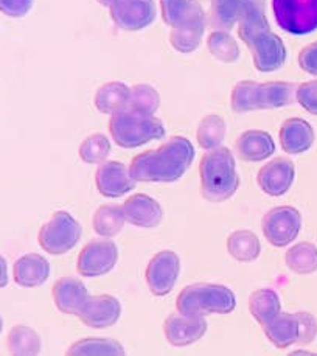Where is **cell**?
Returning a JSON list of instances; mask_svg holds the SVG:
<instances>
[{
  "mask_svg": "<svg viewBox=\"0 0 317 356\" xmlns=\"http://www.w3.org/2000/svg\"><path fill=\"white\" fill-rule=\"evenodd\" d=\"M195 159V148L187 137H171L156 149L132 157L131 176L137 182H176Z\"/></svg>",
  "mask_w": 317,
  "mask_h": 356,
  "instance_id": "6da1fadb",
  "label": "cell"
},
{
  "mask_svg": "<svg viewBox=\"0 0 317 356\" xmlns=\"http://www.w3.org/2000/svg\"><path fill=\"white\" fill-rule=\"evenodd\" d=\"M201 193L210 202H224L232 197L240 187L236 162L232 151L218 147L207 151L200 163Z\"/></svg>",
  "mask_w": 317,
  "mask_h": 356,
  "instance_id": "7a4b0ae2",
  "label": "cell"
},
{
  "mask_svg": "<svg viewBox=\"0 0 317 356\" xmlns=\"http://www.w3.org/2000/svg\"><path fill=\"white\" fill-rule=\"evenodd\" d=\"M295 90L297 86L286 81L257 83L243 80L234 86L230 106L236 114L283 108L295 102Z\"/></svg>",
  "mask_w": 317,
  "mask_h": 356,
  "instance_id": "3957f363",
  "label": "cell"
},
{
  "mask_svg": "<svg viewBox=\"0 0 317 356\" xmlns=\"http://www.w3.org/2000/svg\"><path fill=\"white\" fill-rule=\"evenodd\" d=\"M109 133L118 147L131 149L162 138L165 136V127L162 120L154 115L124 108L112 114Z\"/></svg>",
  "mask_w": 317,
  "mask_h": 356,
  "instance_id": "277c9868",
  "label": "cell"
},
{
  "mask_svg": "<svg viewBox=\"0 0 317 356\" xmlns=\"http://www.w3.org/2000/svg\"><path fill=\"white\" fill-rule=\"evenodd\" d=\"M235 305L232 289L213 283H193L185 286L176 299L177 312L190 316L229 314L234 312Z\"/></svg>",
  "mask_w": 317,
  "mask_h": 356,
  "instance_id": "5b68a950",
  "label": "cell"
},
{
  "mask_svg": "<svg viewBox=\"0 0 317 356\" xmlns=\"http://www.w3.org/2000/svg\"><path fill=\"white\" fill-rule=\"evenodd\" d=\"M81 238V224L65 210H58L44 224L38 234V241L50 255H63L74 249Z\"/></svg>",
  "mask_w": 317,
  "mask_h": 356,
  "instance_id": "8992f818",
  "label": "cell"
},
{
  "mask_svg": "<svg viewBox=\"0 0 317 356\" xmlns=\"http://www.w3.org/2000/svg\"><path fill=\"white\" fill-rule=\"evenodd\" d=\"M277 25L293 36L317 30V0H273Z\"/></svg>",
  "mask_w": 317,
  "mask_h": 356,
  "instance_id": "52a82bcc",
  "label": "cell"
},
{
  "mask_svg": "<svg viewBox=\"0 0 317 356\" xmlns=\"http://www.w3.org/2000/svg\"><path fill=\"white\" fill-rule=\"evenodd\" d=\"M261 229L270 245L285 248L299 236L302 215L299 210L291 206L274 207L263 216Z\"/></svg>",
  "mask_w": 317,
  "mask_h": 356,
  "instance_id": "ba28073f",
  "label": "cell"
},
{
  "mask_svg": "<svg viewBox=\"0 0 317 356\" xmlns=\"http://www.w3.org/2000/svg\"><path fill=\"white\" fill-rule=\"evenodd\" d=\"M181 273V260L173 250H161L149 260L145 280L154 296H168L174 289Z\"/></svg>",
  "mask_w": 317,
  "mask_h": 356,
  "instance_id": "9c48e42d",
  "label": "cell"
},
{
  "mask_svg": "<svg viewBox=\"0 0 317 356\" xmlns=\"http://www.w3.org/2000/svg\"><path fill=\"white\" fill-rule=\"evenodd\" d=\"M118 260V249L111 240H94L86 245L76 260V271L83 277H100L111 273Z\"/></svg>",
  "mask_w": 317,
  "mask_h": 356,
  "instance_id": "30bf717a",
  "label": "cell"
},
{
  "mask_svg": "<svg viewBox=\"0 0 317 356\" xmlns=\"http://www.w3.org/2000/svg\"><path fill=\"white\" fill-rule=\"evenodd\" d=\"M109 15L118 29L140 31L154 22L156 5L153 0H115Z\"/></svg>",
  "mask_w": 317,
  "mask_h": 356,
  "instance_id": "8fae6325",
  "label": "cell"
},
{
  "mask_svg": "<svg viewBox=\"0 0 317 356\" xmlns=\"http://www.w3.org/2000/svg\"><path fill=\"white\" fill-rule=\"evenodd\" d=\"M136 179L131 176L127 165L118 161L103 162L95 171V186L98 193L111 200L122 197L136 187Z\"/></svg>",
  "mask_w": 317,
  "mask_h": 356,
  "instance_id": "7c38bea8",
  "label": "cell"
},
{
  "mask_svg": "<svg viewBox=\"0 0 317 356\" xmlns=\"http://www.w3.org/2000/svg\"><path fill=\"white\" fill-rule=\"evenodd\" d=\"M252 54L254 65L259 72L269 74L279 70L286 61V49L282 39L273 30L261 33L247 44Z\"/></svg>",
  "mask_w": 317,
  "mask_h": 356,
  "instance_id": "4fadbf2b",
  "label": "cell"
},
{
  "mask_svg": "<svg viewBox=\"0 0 317 356\" xmlns=\"http://www.w3.org/2000/svg\"><path fill=\"white\" fill-rule=\"evenodd\" d=\"M207 332V322L204 316H190L184 313L170 314L163 322L165 338L174 347L195 344Z\"/></svg>",
  "mask_w": 317,
  "mask_h": 356,
  "instance_id": "5bb4252c",
  "label": "cell"
},
{
  "mask_svg": "<svg viewBox=\"0 0 317 356\" xmlns=\"http://www.w3.org/2000/svg\"><path fill=\"white\" fill-rule=\"evenodd\" d=\"M295 167L286 157H275L260 168L257 175V184L269 196H283L293 187Z\"/></svg>",
  "mask_w": 317,
  "mask_h": 356,
  "instance_id": "9a60e30c",
  "label": "cell"
},
{
  "mask_svg": "<svg viewBox=\"0 0 317 356\" xmlns=\"http://www.w3.org/2000/svg\"><path fill=\"white\" fill-rule=\"evenodd\" d=\"M122 314V305L109 294L90 296L78 313L79 321L90 328H108L117 324Z\"/></svg>",
  "mask_w": 317,
  "mask_h": 356,
  "instance_id": "2e32d148",
  "label": "cell"
},
{
  "mask_svg": "<svg viewBox=\"0 0 317 356\" xmlns=\"http://www.w3.org/2000/svg\"><path fill=\"white\" fill-rule=\"evenodd\" d=\"M124 220L136 227L153 229L157 227L163 220V210L154 197L145 193L129 196L122 204Z\"/></svg>",
  "mask_w": 317,
  "mask_h": 356,
  "instance_id": "e0dca14e",
  "label": "cell"
},
{
  "mask_svg": "<svg viewBox=\"0 0 317 356\" xmlns=\"http://www.w3.org/2000/svg\"><path fill=\"white\" fill-rule=\"evenodd\" d=\"M53 302L64 314L78 316L90 296L84 283L76 277H61L51 289Z\"/></svg>",
  "mask_w": 317,
  "mask_h": 356,
  "instance_id": "ac0fdd59",
  "label": "cell"
},
{
  "mask_svg": "<svg viewBox=\"0 0 317 356\" xmlns=\"http://www.w3.org/2000/svg\"><path fill=\"white\" fill-rule=\"evenodd\" d=\"M282 149L288 154H302L313 147L316 134L311 124L299 117L288 118L280 128Z\"/></svg>",
  "mask_w": 317,
  "mask_h": 356,
  "instance_id": "d6986e66",
  "label": "cell"
},
{
  "mask_svg": "<svg viewBox=\"0 0 317 356\" xmlns=\"http://www.w3.org/2000/svg\"><path fill=\"white\" fill-rule=\"evenodd\" d=\"M235 149L244 162H261L275 153V142L266 131L249 129L236 138Z\"/></svg>",
  "mask_w": 317,
  "mask_h": 356,
  "instance_id": "ffe728a7",
  "label": "cell"
},
{
  "mask_svg": "<svg viewBox=\"0 0 317 356\" xmlns=\"http://www.w3.org/2000/svg\"><path fill=\"white\" fill-rule=\"evenodd\" d=\"M270 25L266 17L264 0H243L240 19H238V36L244 44H249L261 33L269 31Z\"/></svg>",
  "mask_w": 317,
  "mask_h": 356,
  "instance_id": "44dd1931",
  "label": "cell"
},
{
  "mask_svg": "<svg viewBox=\"0 0 317 356\" xmlns=\"http://www.w3.org/2000/svg\"><path fill=\"white\" fill-rule=\"evenodd\" d=\"M50 277V263L39 254L22 255L15 263V280L22 288H36Z\"/></svg>",
  "mask_w": 317,
  "mask_h": 356,
  "instance_id": "7402d4cb",
  "label": "cell"
},
{
  "mask_svg": "<svg viewBox=\"0 0 317 356\" xmlns=\"http://www.w3.org/2000/svg\"><path fill=\"white\" fill-rule=\"evenodd\" d=\"M264 334L277 348H288L299 341V319L295 314L279 313L268 324L261 325Z\"/></svg>",
  "mask_w": 317,
  "mask_h": 356,
  "instance_id": "603a6c76",
  "label": "cell"
},
{
  "mask_svg": "<svg viewBox=\"0 0 317 356\" xmlns=\"http://www.w3.org/2000/svg\"><path fill=\"white\" fill-rule=\"evenodd\" d=\"M163 22L171 29L184 27L197 19L206 17L197 0H161Z\"/></svg>",
  "mask_w": 317,
  "mask_h": 356,
  "instance_id": "cb8c5ba5",
  "label": "cell"
},
{
  "mask_svg": "<svg viewBox=\"0 0 317 356\" xmlns=\"http://www.w3.org/2000/svg\"><path fill=\"white\" fill-rule=\"evenodd\" d=\"M131 88L120 81H109L95 92V108L101 114H115L128 106Z\"/></svg>",
  "mask_w": 317,
  "mask_h": 356,
  "instance_id": "d4e9b609",
  "label": "cell"
},
{
  "mask_svg": "<svg viewBox=\"0 0 317 356\" xmlns=\"http://www.w3.org/2000/svg\"><path fill=\"white\" fill-rule=\"evenodd\" d=\"M227 252L236 261L252 263L260 257L261 245L259 236L250 230H235L227 238Z\"/></svg>",
  "mask_w": 317,
  "mask_h": 356,
  "instance_id": "484cf974",
  "label": "cell"
},
{
  "mask_svg": "<svg viewBox=\"0 0 317 356\" xmlns=\"http://www.w3.org/2000/svg\"><path fill=\"white\" fill-rule=\"evenodd\" d=\"M249 312L260 325L268 324L270 319H274L282 312L279 294L269 288L257 289L249 298Z\"/></svg>",
  "mask_w": 317,
  "mask_h": 356,
  "instance_id": "4316f807",
  "label": "cell"
},
{
  "mask_svg": "<svg viewBox=\"0 0 317 356\" xmlns=\"http://www.w3.org/2000/svg\"><path fill=\"white\" fill-rule=\"evenodd\" d=\"M204 31H206V17L197 19L179 29H171L170 44L179 54H191L195 51L202 41Z\"/></svg>",
  "mask_w": 317,
  "mask_h": 356,
  "instance_id": "83f0119b",
  "label": "cell"
},
{
  "mask_svg": "<svg viewBox=\"0 0 317 356\" xmlns=\"http://www.w3.org/2000/svg\"><path fill=\"white\" fill-rule=\"evenodd\" d=\"M6 346L11 355L35 356L41 353L42 342L35 330L26 325H16L6 336Z\"/></svg>",
  "mask_w": 317,
  "mask_h": 356,
  "instance_id": "f1b7e54d",
  "label": "cell"
},
{
  "mask_svg": "<svg viewBox=\"0 0 317 356\" xmlns=\"http://www.w3.org/2000/svg\"><path fill=\"white\" fill-rule=\"evenodd\" d=\"M124 222H127V220H124L122 206H117V204L100 206L95 210L94 218H92L94 230L104 238L115 236L123 229Z\"/></svg>",
  "mask_w": 317,
  "mask_h": 356,
  "instance_id": "f546056e",
  "label": "cell"
},
{
  "mask_svg": "<svg viewBox=\"0 0 317 356\" xmlns=\"http://www.w3.org/2000/svg\"><path fill=\"white\" fill-rule=\"evenodd\" d=\"M65 353L69 356H123L124 348L114 339L84 338L74 342Z\"/></svg>",
  "mask_w": 317,
  "mask_h": 356,
  "instance_id": "4dcf8cb0",
  "label": "cell"
},
{
  "mask_svg": "<svg viewBox=\"0 0 317 356\" xmlns=\"http://www.w3.org/2000/svg\"><path fill=\"white\" fill-rule=\"evenodd\" d=\"M286 266L294 274L308 275L317 271V248L309 241H302L289 248L285 254Z\"/></svg>",
  "mask_w": 317,
  "mask_h": 356,
  "instance_id": "1f68e13d",
  "label": "cell"
},
{
  "mask_svg": "<svg viewBox=\"0 0 317 356\" xmlns=\"http://www.w3.org/2000/svg\"><path fill=\"white\" fill-rule=\"evenodd\" d=\"M227 133V127L226 122L221 115L216 114H210L206 115L201 120L200 127H197L196 131V138L197 143L202 149H215L221 145V142L224 140Z\"/></svg>",
  "mask_w": 317,
  "mask_h": 356,
  "instance_id": "d6a6232c",
  "label": "cell"
},
{
  "mask_svg": "<svg viewBox=\"0 0 317 356\" xmlns=\"http://www.w3.org/2000/svg\"><path fill=\"white\" fill-rule=\"evenodd\" d=\"M243 0H211L210 22L213 29L229 31L238 24Z\"/></svg>",
  "mask_w": 317,
  "mask_h": 356,
  "instance_id": "836d02e7",
  "label": "cell"
},
{
  "mask_svg": "<svg viewBox=\"0 0 317 356\" xmlns=\"http://www.w3.org/2000/svg\"><path fill=\"white\" fill-rule=\"evenodd\" d=\"M207 49L210 55L220 63L232 64L240 58V47L227 31L215 30L207 38Z\"/></svg>",
  "mask_w": 317,
  "mask_h": 356,
  "instance_id": "e575fe53",
  "label": "cell"
},
{
  "mask_svg": "<svg viewBox=\"0 0 317 356\" xmlns=\"http://www.w3.org/2000/svg\"><path fill=\"white\" fill-rule=\"evenodd\" d=\"M161 106V95L149 84H136L131 88V95L128 102V109L142 114L154 115Z\"/></svg>",
  "mask_w": 317,
  "mask_h": 356,
  "instance_id": "d590c367",
  "label": "cell"
},
{
  "mask_svg": "<svg viewBox=\"0 0 317 356\" xmlns=\"http://www.w3.org/2000/svg\"><path fill=\"white\" fill-rule=\"evenodd\" d=\"M111 153L109 138L104 134H92L86 137L78 148L79 159L84 163H103Z\"/></svg>",
  "mask_w": 317,
  "mask_h": 356,
  "instance_id": "8d00e7d4",
  "label": "cell"
},
{
  "mask_svg": "<svg viewBox=\"0 0 317 356\" xmlns=\"http://www.w3.org/2000/svg\"><path fill=\"white\" fill-rule=\"evenodd\" d=\"M295 102L311 115H317V80L297 86Z\"/></svg>",
  "mask_w": 317,
  "mask_h": 356,
  "instance_id": "74e56055",
  "label": "cell"
},
{
  "mask_svg": "<svg viewBox=\"0 0 317 356\" xmlns=\"http://www.w3.org/2000/svg\"><path fill=\"white\" fill-rule=\"evenodd\" d=\"M297 319H299V341L297 344L300 346H307L309 342L316 339L317 336V321L313 314H309L307 312H299L295 313Z\"/></svg>",
  "mask_w": 317,
  "mask_h": 356,
  "instance_id": "f35d334b",
  "label": "cell"
},
{
  "mask_svg": "<svg viewBox=\"0 0 317 356\" xmlns=\"http://www.w3.org/2000/svg\"><path fill=\"white\" fill-rule=\"evenodd\" d=\"M299 65L307 74L317 76V41L302 49L299 54Z\"/></svg>",
  "mask_w": 317,
  "mask_h": 356,
  "instance_id": "ab89813d",
  "label": "cell"
},
{
  "mask_svg": "<svg viewBox=\"0 0 317 356\" xmlns=\"http://www.w3.org/2000/svg\"><path fill=\"white\" fill-rule=\"evenodd\" d=\"M33 0H0V8L5 16L24 17L31 10Z\"/></svg>",
  "mask_w": 317,
  "mask_h": 356,
  "instance_id": "60d3db41",
  "label": "cell"
},
{
  "mask_svg": "<svg viewBox=\"0 0 317 356\" xmlns=\"http://www.w3.org/2000/svg\"><path fill=\"white\" fill-rule=\"evenodd\" d=\"M2 263H0V266H2V282H0V285H2V288L6 286V283H8V275H6V260L2 257V260H0Z\"/></svg>",
  "mask_w": 317,
  "mask_h": 356,
  "instance_id": "b9f144b4",
  "label": "cell"
},
{
  "mask_svg": "<svg viewBox=\"0 0 317 356\" xmlns=\"http://www.w3.org/2000/svg\"><path fill=\"white\" fill-rule=\"evenodd\" d=\"M97 2L100 3V5H103V6H111L112 3L115 2V0H97Z\"/></svg>",
  "mask_w": 317,
  "mask_h": 356,
  "instance_id": "7bdbcfd3",
  "label": "cell"
}]
</instances>
